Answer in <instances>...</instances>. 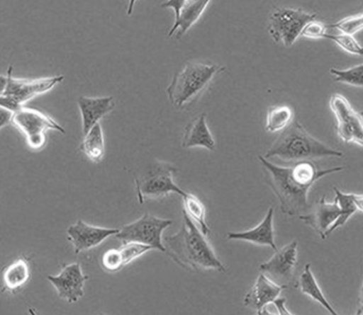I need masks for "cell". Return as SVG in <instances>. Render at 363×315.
I'll return each instance as SVG.
<instances>
[{
    "label": "cell",
    "mask_w": 363,
    "mask_h": 315,
    "mask_svg": "<svg viewBox=\"0 0 363 315\" xmlns=\"http://www.w3.org/2000/svg\"><path fill=\"white\" fill-rule=\"evenodd\" d=\"M182 147L185 149L203 147L214 151L216 142L207 125L205 113L197 115L186 125L182 139Z\"/></svg>",
    "instance_id": "obj_19"
},
{
    "label": "cell",
    "mask_w": 363,
    "mask_h": 315,
    "mask_svg": "<svg viewBox=\"0 0 363 315\" xmlns=\"http://www.w3.org/2000/svg\"><path fill=\"white\" fill-rule=\"evenodd\" d=\"M298 286L303 294L319 303L330 314H337L320 287L311 270L310 263H306L304 265L303 271L298 278Z\"/></svg>",
    "instance_id": "obj_20"
},
{
    "label": "cell",
    "mask_w": 363,
    "mask_h": 315,
    "mask_svg": "<svg viewBox=\"0 0 363 315\" xmlns=\"http://www.w3.org/2000/svg\"><path fill=\"white\" fill-rule=\"evenodd\" d=\"M286 299L278 297L272 304H274L278 314H291L286 306Z\"/></svg>",
    "instance_id": "obj_33"
},
{
    "label": "cell",
    "mask_w": 363,
    "mask_h": 315,
    "mask_svg": "<svg viewBox=\"0 0 363 315\" xmlns=\"http://www.w3.org/2000/svg\"><path fill=\"white\" fill-rule=\"evenodd\" d=\"M119 229L96 227L78 219L67 229L68 239L72 244L74 251L78 253L94 248L112 235H116Z\"/></svg>",
    "instance_id": "obj_14"
},
{
    "label": "cell",
    "mask_w": 363,
    "mask_h": 315,
    "mask_svg": "<svg viewBox=\"0 0 363 315\" xmlns=\"http://www.w3.org/2000/svg\"><path fill=\"white\" fill-rule=\"evenodd\" d=\"M164 241L169 257L187 270H225L206 236L184 211L180 229Z\"/></svg>",
    "instance_id": "obj_2"
},
{
    "label": "cell",
    "mask_w": 363,
    "mask_h": 315,
    "mask_svg": "<svg viewBox=\"0 0 363 315\" xmlns=\"http://www.w3.org/2000/svg\"><path fill=\"white\" fill-rule=\"evenodd\" d=\"M353 198L357 210L363 212V194L353 193Z\"/></svg>",
    "instance_id": "obj_34"
},
{
    "label": "cell",
    "mask_w": 363,
    "mask_h": 315,
    "mask_svg": "<svg viewBox=\"0 0 363 315\" xmlns=\"http://www.w3.org/2000/svg\"><path fill=\"white\" fill-rule=\"evenodd\" d=\"M356 314L363 315V282L358 297V308Z\"/></svg>",
    "instance_id": "obj_35"
},
{
    "label": "cell",
    "mask_w": 363,
    "mask_h": 315,
    "mask_svg": "<svg viewBox=\"0 0 363 315\" xmlns=\"http://www.w3.org/2000/svg\"><path fill=\"white\" fill-rule=\"evenodd\" d=\"M12 69V66L7 69L6 84L1 91L0 105L13 113L35 96L50 91L64 79L62 75L33 79L15 78L11 74Z\"/></svg>",
    "instance_id": "obj_6"
},
{
    "label": "cell",
    "mask_w": 363,
    "mask_h": 315,
    "mask_svg": "<svg viewBox=\"0 0 363 315\" xmlns=\"http://www.w3.org/2000/svg\"><path fill=\"white\" fill-rule=\"evenodd\" d=\"M274 207L268 209L264 217L254 227L242 231H229L228 240L247 241L257 246H269L274 251L278 248L275 244L274 222Z\"/></svg>",
    "instance_id": "obj_18"
},
{
    "label": "cell",
    "mask_w": 363,
    "mask_h": 315,
    "mask_svg": "<svg viewBox=\"0 0 363 315\" xmlns=\"http://www.w3.org/2000/svg\"><path fill=\"white\" fill-rule=\"evenodd\" d=\"M11 123L23 134L28 146L33 150L45 147L48 130L65 133L64 127L48 114L24 106L13 113Z\"/></svg>",
    "instance_id": "obj_7"
},
{
    "label": "cell",
    "mask_w": 363,
    "mask_h": 315,
    "mask_svg": "<svg viewBox=\"0 0 363 315\" xmlns=\"http://www.w3.org/2000/svg\"><path fill=\"white\" fill-rule=\"evenodd\" d=\"M327 28V25L320 21L313 20L305 25L301 36L311 39H325V36L328 33L326 32Z\"/></svg>",
    "instance_id": "obj_31"
},
{
    "label": "cell",
    "mask_w": 363,
    "mask_h": 315,
    "mask_svg": "<svg viewBox=\"0 0 363 315\" xmlns=\"http://www.w3.org/2000/svg\"><path fill=\"white\" fill-rule=\"evenodd\" d=\"M77 105L82 118V133L85 135L96 124L109 113L115 106L113 96L88 97L80 96Z\"/></svg>",
    "instance_id": "obj_17"
},
{
    "label": "cell",
    "mask_w": 363,
    "mask_h": 315,
    "mask_svg": "<svg viewBox=\"0 0 363 315\" xmlns=\"http://www.w3.org/2000/svg\"><path fill=\"white\" fill-rule=\"evenodd\" d=\"M294 112L288 105L271 106L267 113L265 130L276 132L284 130L292 122Z\"/></svg>",
    "instance_id": "obj_24"
},
{
    "label": "cell",
    "mask_w": 363,
    "mask_h": 315,
    "mask_svg": "<svg viewBox=\"0 0 363 315\" xmlns=\"http://www.w3.org/2000/svg\"><path fill=\"white\" fill-rule=\"evenodd\" d=\"M87 278L77 263L65 265L57 275L48 276L58 296L69 303L77 302L84 295V285Z\"/></svg>",
    "instance_id": "obj_12"
},
{
    "label": "cell",
    "mask_w": 363,
    "mask_h": 315,
    "mask_svg": "<svg viewBox=\"0 0 363 315\" xmlns=\"http://www.w3.org/2000/svg\"><path fill=\"white\" fill-rule=\"evenodd\" d=\"M342 155L341 151L315 138L296 120L283 130L264 156L266 159L278 157L284 161L296 163Z\"/></svg>",
    "instance_id": "obj_3"
},
{
    "label": "cell",
    "mask_w": 363,
    "mask_h": 315,
    "mask_svg": "<svg viewBox=\"0 0 363 315\" xmlns=\"http://www.w3.org/2000/svg\"><path fill=\"white\" fill-rule=\"evenodd\" d=\"M341 214V210L335 200L333 202L326 201L325 196L321 197L313 210L299 215V219L311 227L322 239L328 236V231Z\"/></svg>",
    "instance_id": "obj_16"
},
{
    "label": "cell",
    "mask_w": 363,
    "mask_h": 315,
    "mask_svg": "<svg viewBox=\"0 0 363 315\" xmlns=\"http://www.w3.org/2000/svg\"><path fill=\"white\" fill-rule=\"evenodd\" d=\"M210 1H167L162 4L164 8H172L175 14L174 23L168 35L177 33V39H180L201 18Z\"/></svg>",
    "instance_id": "obj_13"
},
{
    "label": "cell",
    "mask_w": 363,
    "mask_h": 315,
    "mask_svg": "<svg viewBox=\"0 0 363 315\" xmlns=\"http://www.w3.org/2000/svg\"><path fill=\"white\" fill-rule=\"evenodd\" d=\"M153 249L151 246L136 242L123 243L118 248L121 255L123 265H125L143 253Z\"/></svg>",
    "instance_id": "obj_29"
},
{
    "label": "cell",
    "mask_w": 363,
    "mask_h": 315,
    "mask_svg": "<svg viewBox=\"0 0 363 315\" xmlns=\"http://www.w3.org/2000/svg\"><path fill=\"white\" fill-rule=\"evenodd\" d=\"M225 67L216 64L187 62L173 76L166 92L172 105L182 108L201 94Z\"/></svg>",
    "instance_id": "obj_4"
},
{
    "label": "cell",
    "mask_w": 363,
    "mask_h": 315,
    "mask_svg": "<svg viewBox=\"0 0 363 315\" xmlns=\"http://www.w3.org/2000/svg\"><path fill=\"white\" fill-rule=\"evenodd\" d=\"M177 168L170 163L157 160L140 176L135 178L138 202L143 204L147 200H159L171 193L183 197L186 192L180 188L174 178Z\"/></svg>",
    "instance_id": "obj_5"
},
{
    "label": "cell",
    "mask_w": 363,
    "mask_h": 315,
    "mask_svg": "<svg viewBox=\"0 0 363 315\" xmlns=\"http://www.w3.org/2000/svg\"><path fill=\"white\" fill-rule=\"evenodd\" d=\"M315 14L301 8H278L269 17L268 32L276 42L291 46L301 36L305 25L315 20Z\"/></svg>",
    "instance_id": "obj_9"
},
{
    "label": "cell",
    "mask_w": 363,
    "mask_h": 315,
    "mask_svg": "<svg viewBox=\"0 0 363 315\" xmlns=\"http://www.w3.org/2000/svg\"><path fill=\"white\" fill-rule=\"evenodd\" d=\"M325 39L330 40L337 44L344 51L354 55L363 57V47L354 35L342 33H327Z\"/></svg>",
    "instance_id": "obj_27"
},
{
    "label": "cell",
    "mask_w": 363,
    "mask_h": 315,
    "mask_svg": "<svg viewBox=\"0 0 363 315\" xmlns=\"http://www.w3.org/2000/svg\"><path fill=\"white\" fill-rule=\"evenodd\" d=\"M330 73L336 82L363 88V64L345 69L331 68Z\"/></svg>",
    "instance_id": "obj_26"
},
{
    "label": "cell",
    "mask_w": 363,
    "mask_h": 315,
    "mask_svg": "<svg viewBox=\"0 0 363 315\" xmlns=\"http://www.w3.org/2000/svg\"><path fill=\"white\" fill-rule=\"evenodd\" d=\"M298 241L294 239L275 251L273 256L259 266L260 273L279 285L289 282L297 264Z\"/></svg>",
    "instance_id": "obj_11"
},
{
    "label": "cell",
    "mask_w": 363,
    "mask_h": 315,
    "mask_svg": "<svg viewBox=\"0 0 363 315\" xmlns=\"http://www.w3.org/2000/svg\"><path fill=\"white\" fill-rule=\"evenodd\" d=\"M13 112L1 107L0 125L1 129L11 123Z\"/></svg>",
    "instance_id": "obj_32"
},
{
    "label": "cell",
    "mask_w": 363,
    "mask_h": 315,
    "mask_svg": "<svg viewBox=\"0 0 363 315\" xmlns=\"http://www.w3.org/2000/svg\"><path fill=\"white\" fill-rule=\"evenodd\" d=\"M79 147L90 161L98 163L102 160L105 154V144L100 122L96 124L84 135Z\"/></svg>",
    "instance_id": "obj_21"
},
{
    "label": "cell",
    "mask_w": 363,
    "mask_h": 315,
    "mask_svg": "<svg viewBox=\"0 0 363 315\" xmlns=\"http://www.w3.org/2000/svg\"><path fill=\"white\" fill-rule=\"evenodd\" d=\"M327 28L336 29L342 33L354 35L363 30V13L346 17L327 25Z\"/></svg>",
    "instance_id": "obj_28"
},
{
    "label": "cell",
    "mask_w": 363,
    "mask_h": 315,
    "mask_svg": "<svg viewBox=\"0 0 363 315\" xmlns=\"http://www.w3.org/2000/svg\"><path fill=\"white\" fill-rule=\"evenodd\" d=\"M172 224V219L145 213L134 222L123 225L116 237L123 243H140L165 252L166 248L162 240V233Z\"/></svg>",
    "instance_id": "obj_8"
},
{
    "label": "cell",
    "mask_w": 363,
    "mask_h": 315,
    "mask_svg": "<svg viewBox=\"0 0 363 315\" xmlns=\"http://www.w3.org/2000/svg\"><path fill=\"white\" fill-rule=\"evenodd\" d=\"M102 265L110 272L121 270L124 265L119 250L111 248L105 252L102 257Z\"/></svg>",
    "instance_id": "obj_30"
},
{
    "label": "cell",
    "mask_w": 363,
    "mask_h": 315,
    "mask_svg": "<svg viewBox=\"0 0 363 315\" xmlns=\"http://www.w3.org/2000/svg\"><path fill=\"white\" fill-rule=\"evenodd\" d=\"M30 269L28 262L23 258H18L7 265L3 272V284L4 287L14 292L23 287L28 280Z\"/></svg>",
    "instance_id": "obj_22"
},
{
    "label": "cell",
    "mask_w": 363,
    "mask_h": 315,
    "mask_svg": "<svg viewBox=\"0 0 363 315\" xmlns=\"http://www.w3.org/2000/svg\"><path fill=\"white\" fill-rule=\"evenodd\" d=\"M258 159L264 169L265 180L279 202L281 212L291 217L303 214L306 211L308 194L316 181L345 168L341 166L320 169L312 161L282 166L262 155L258 156Z\"/></svg>",
    "instance_id": "obj_1"
},
{
    "label": "cell",
    "mask_w": 363,
    "mask_h": 315,
    "mask_svg": "<svg viewBox=\"0 0 363 315\" xmlns=\"http://www.w3.org/2000/svg\"><path fill=\"white\" fill-rule=\"evenodd\" d=\"M183 211L192 219L205 236L211 234V229L206 220V207L201 200L189 193L182 197Z\"/></svg>",
    "instance_id": "obj_23"
},
{
    "label": "cell",
    "mask_w": 363,
    "mask_h": 315,
    "mask_svg": "<svg viewBox=\"0 0 363 315\" xmlns=\"http://www.w3.org/2000/svg\"><path fill=\"white\" fill-rule=\"evenodd\" d=\"M330 108L336 120L337 136L344 142L354 143L363 147V117L355 110L342 94L333 93L329 101Z\"/></svg>",
    "instance_id": "obj_10"
},
{
    "label": "cell",
    "mask_w": 363,
    "mask_h": 315,
    "mask_svg": "<svg viewBox=\"0 0 363 315\" xmlns=\"http://www.w3.org/2000/svg\"><path fill=\"white\" fill-rule=\"evenodd\" d=\"M333 190L335 195L334 200H336L341 210V214L330 229L328 235L337 228L342 227L357 211V208L353 198V193H344L336 187L333 188Z\"/></svg>",
    "instance_id": "obj_25"
},
{
    "label": "cell",
    "mask_w": 363,
    "mask_h": 315,
    "mask_svg": "<svg viewBox=\"0 0 363 315\" xmlns=\"http://www.w3.org/2000/svg\"><path fill=\"white\" fill-rule=\"evenodd\" d=\"M287 287L279 285L262 273H259L252 287L244 297V305L262 314L268 305L272 304L281 292Z\"/></svg>",
    "instance_id": "obj_15"
}]
</instances>
